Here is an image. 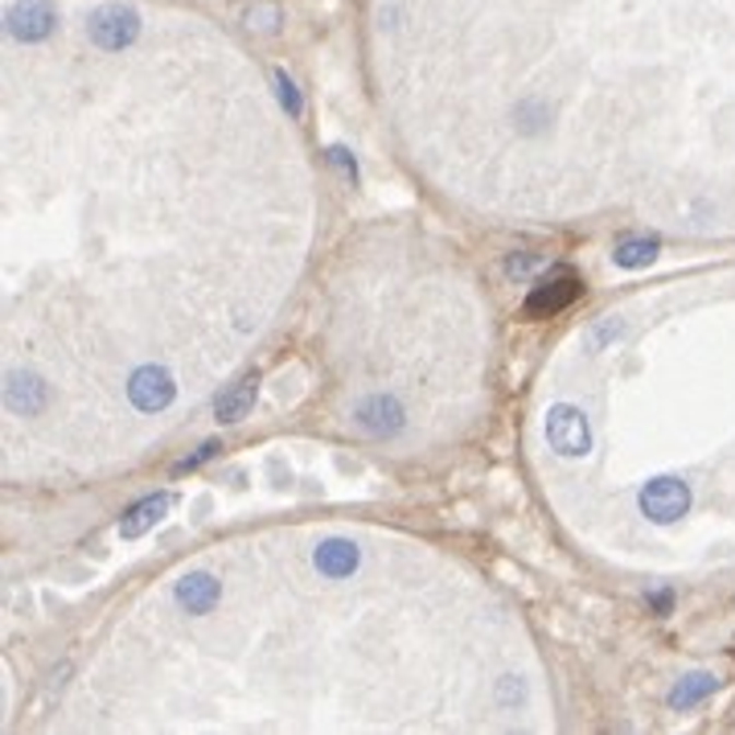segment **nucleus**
Listing matches in <instances>:
<instances>
[{"mask_svg":"<svg viewBox=\"0 0 735 735\" xmlns=\"http://www.w3.org/2000/svg\"><path fill=\"white\" fill-rule=\"evenodd\" d=\"M329 161H333V165H337V169H342L345 177H349V181H354V177H358V165H354V156L345 153L342 144H333V149H329Z\"/></svg>","mask_w":735,"mask_h":735,"instance_id":"nucleus-21","label":"nucleus"},{"mask_svg":"<svg viewBox=\"0 0 735 735\" xmlns=\"http://www.w3.org/2000/svg\"><path fill=\"white\" fill-rule=\"evenodd\" d=\"M86 37L107 54L128 50L140 37V13L132 4H99L86 21Z\"/></svg>","mask_w":735,"mask_h":735,"instance_id":"nucleus-1","label":"nucleus"},{"mask_svg":"<svg viewBox=\"0 0 735 735\" xmlns=\"http://www.w3.org/2000/svg\"><path fill=\"white\" fill-rule=\"evenodd\" d=\"M256 394H259V378L256 375L239 378L235 387H226V391L218 394V403H214V419H218V424H239L242 415L256 407Z\"/></svg>","mask_w":735,"mask_h":735,"instance_id":"nucleus-12","label":"nucleus"},{"mask_svg":"<svg viewBox=\"0 0 735 735\" xmlns=\"http://www.w3.org/2000/svg\"><path fill=\"white\" fill-rule=\"evenodd\" d=\"M547 268V256H538V251H513L506 259V275L510 280H534V275Z\"/></svg>","mask_w":735,"mask_h":735,"instance_id":"nucleus-16","label":"nucleus"},{"mask_svg":"<svg viewBox=\"0 0 735 735\" xmlns=\"http://www.w3.org/2000/svg\"><path fill=\"white\" fill-rule=\"evenodd\" d=\"M650 608L657 616H669V608H674V592H653V596H650Z\"/></svg>","mask_w":735,"mask_h":735,"instance_id":"nucleus-22","label":"nucleus"},{"mask_svg":"<svg viewBox=\"0 0 735 735\" xmlns=\"http://www.w3.org/2000/svg\"><path fill=\"white\" fill-rule=\"evenodd\" d=\"M272 83H275V95H280V107L288 111L292 120H300L305 116V99H300V91H296V83H292L284 70H275L272 74Z\"/></svg>","mask_w":735,"mask_h":735,"instance_id":"nucleus-17","label":"nucleus"},{"mask_svg":"<svg viewBox=\"0 0 735 735\" xmlns=\"http://www.w3.org/2000/svg\"><path fill=\"white\" fill-rule=\"evenodd\" d=\"M403 403L394 399V394H366L354 403V424H358L366 436H375V440H387V436H399L403 428Z\"/></svg>","mask_w":735,"mask_h":735,"instance_id":"nucleus-7","label":"nucleus"},{"mask_svg":"<svg viewBox=\"0 0 735 735\" xmlns=\"http://www.w3.org/2000/svg\"><path fill=\"white\" fill-rule=\"evenodd\" d=\"M620 333H625L620 317H604V321H596V325H592V333H588V349H604V345L616 342Z\"/></svg>","mask_w":735,"mask_h":735,"instance_id":"nucleus-19","label":"nucleus"},{"mask_svg":"<svg viewBox=\"0 0 735 735\" xmlns=\"http://www.w3.org/2000/svg\"><path fill=\"white\" fill-rule=\"evenodd\" d=\"M580 292H583V284L567 272V268H550V275H538V280H534V288H531V296H526L522 312H526V317H555V312H564V308L576 305Z\"/></svg>","mask_w":735,"mask_h":735,"instance_id":"nucleus-3","label":"nucleus"},{"mask_svg":"<svg viewBox=\"0 0 735 735\" xmlns=\"http://www.w3.org/2000/svg\"><path fill=\"white\" fill-rule=\"evenodd\" d=\"M242 25L251 29V34H275L280 25H284V13H280V4L272 0H259V4H247V13H242Z\"/></svg>","mask_w":735,"mask_h":735,"instance_id":"nucleus-15","label":"nucleus"},{"mask_svg":"<svg viewBox=\"0 0 735 735\" xmlns=\"http://www.w3.org/2000/svg\"><path fill=\"white\" fill-rule=\"evenodd\" d=\"M4 407L13 415H25V419L42 415L50 407V387L37 375H29V370H9V378H4Z\"/></svg>","mask_w":735,"mask_h":735,"instance_id":"nucleus-8","label":"nucleus"},{"mask_svg":"<svg viewBox=\"0 0 735 735\" xmlns=\"http://www.w3.org/2000/svg\"><path fill=\"white\" fill-rule=\"evenodd\" d=\"M719 678L715 674H707V669H699V674H686V678H678L674 683V690H669V711H695L702 699H711L715 695Z\"/></svg>","mask_w":735,"mask_h":735,"instance_id":"nucleus-13","label":"nucleus"},{"mask_svg":"<svg viewBox=\"0 0 735 735\" xmlns=\"http://www.w3.org/2000/svg\"><path fill=\"white\" fill-rule=\"evenodd\" d=\"M637 506H641V513H645L650 522L669 526V522H678V518L690 510V485L678 477H653L650 485H641Z\"/></svg>","mask_w":735,"mask_h":735,"instance_id":"nucleus-4","label":"nucleus"},{"mask_svg":"<svg viewBox=\"0 0 735 735\" xmlns=\"http://www.w3.org/2000/svg\"><path fill=\"white\" fill-rule=\"evenodd\" d=\"M128 399H132V407L144 411V415H156V411H165L177 399V382L165 366H140L132 370L128 378Z\"/></svg>","mask_w":735,"mask_h":735,"instance_id":"nucleus-6","label":"nucleus"},{"mask_svg":"<svg viewBox=\"0 0 735 735\" xmlns=\"http://www.w3.org/2000/svg\"><path fill=\"white\" fill-rule=\"evenodd\" d=\"M4 29L13 42H25V46H37L58 29V9L50 0H13L4 9Z\"/></svg>","mask_w":735,"mask_h":735,"instance_id":"nucleus-5","label":"nucleus"},{"mask_svg":"<svg viewBox=\"0 0 735 735\" xmlns=\"http://www.w3.org/2000/svg\"><path fill=\"white\" fill-rule=\"evenodd\" d=\"M547 444L559 452V457H588L592 452V424L580 407L571 403H555L547 411Z\"/></svg>","mask_w":735,"mask_h":735,"instance_id":"nucleus-2","label":"nucleus"},{"mask_svg":"<svg viewBox=\"0 0 735 735\" xmlns=\"http://www.w3.org/2000/svg\"><path fill=\"white\" fill-rule=\"evenodd\" d=\"M214 452H223V444H218V440H205V444L198 448L193 457H186V461H177V464H173V473H189V469H198V464H205V461H210Z\"/></svg>","mask_w":735,"mask_h":735,"instance_id":"nucleus-20","label":"nucleus"},{"mask_svg":"<svg viewBox=\"0 0 735 735\" xmlns=\"http://www.w3.org/2000/svg\"><path fill=\"white\" fill-rule=\"evenodd\" d=\"M657 251H662V242L657 239H625L620 247L613 251V263L616 268H650L653 259H657Z\"/></svg>","mask_w":735,"mask_h":735,"instance_id":"nucleus-14","label":"nucleus"},{"mask_svg":"<svg viewBox=\"0 0 735 735\" xmlns=\"http://www.w3.org/2000/svg\"><path fill=\"white\" fill-rule=\"evenodd\" d=\"M173 600H177L189 616H202L223 600V583L214 580L210 571H189V576H181V580L173 583Z\"/></svg>","mask_w":735,"mask_h":735,"instance_id":"nucleus-9","label":"nucleus"},{"mask_svg":"<svg viewBox=\"0 0 735 735\" xmlns=\"http://www.w3.org/2000/svg\"><path fill=\"white\" fill-rule=\"evenodd\" d=\"M169 510H173V494H153V497H144V501H137V506L120 518V538H128V543L144 538Z\"/></svg>","mask_w":735,"mask_h":735,"instance_id":"nucleus-10","label":"nucleus"},{"mask_svg":"<svg viewBox=\"0 0 735 735\" xmlns=\"http://www.w3.org/2000/svg\"><path fill=\"white\" fill-rule=\"evenodd\" d=\"M513 120H518V128H522V132H538V128H543L550 116H547V107H543L538 99H526V103H518Z\"/></svg>","mask_w":735,"mask_h":735,"instance_id":"nucleus-18","label":"nucleus"},{"mask_svg":"<svg viewBox=\"0 0 735 735\" xmlns=\"http://www.w3.org/2000/svg\"><path fill=\"white\" fill-rule=\"evenodd\" d=\"M312 564H317V571H321L325 580H345V576L358 571L361 555L349 538H325V543L317 547V555H312Z\"/></svg>","mask_w":735,"mask_h":735,"instance_id":"nucleus-11","label":"nucleus"}]
</instances>
